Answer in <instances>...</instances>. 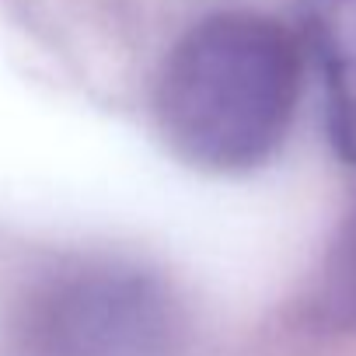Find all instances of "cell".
Returning <instances> with one entry per match:
<instances>
[{
  "label": "cell",
  "mask_w": 356,
  "mask_h": 356,
  "mask_svg": "<svg viewBox=\"0 0 356 356\" xmlns=\"http://www.w3.org/2000/svg\"><path fill=\"white\" fill-rule=\"evenodd\" d=\"M304 77V42L269 15L217 11L164 56L154 115L178 161L248 175L286 140Z\"/></svg>",
  "instance_id": "obj_1"
},
{
  "label": "cell",
  "mask_w": 356,
  "mask_h": 356,
  "mask_svg": "<svg viewBox=\"0 0 356 356\" xmlns=\"http://www.w3.org/2000/svg\"><path fill=\"white\" fill-rule=\"evenodd\" d=\"M189 314L150 262L84 245L0 255V356H182Z\"/></svg>",
  "instance_id": "obj_2"
},
{
  "label": "cell",
  "mask_w": 356,
  "mask_h": 356,
  "mask_svg": "<svg viewBox=\"0 0 356 356\" xmlns=\"http://www.w3.org/2000/svg\"><path fill=\"white\" fill-rule=\"evenodd\" d=\"M300 42L321 77L328 140L356 164V0H304Z\"/></svg>",
  "instance_id": "obj_3"
},
{
  "label": "cell",
  "mask_w": 356,
  "mask_h": 356,
  "mask_svg": "<svg viewBox=\"0 0 356 356\" xmlns=\"http://www.w3.org/2000/svg\"><path fill=\"white\" fill-rule=\"evenodd\" d=\"M304 321L314 332H328V335L356 332V193L307 286Z\"/></svg>",
  "instance_id": "obj_4"
}]
</instances>
